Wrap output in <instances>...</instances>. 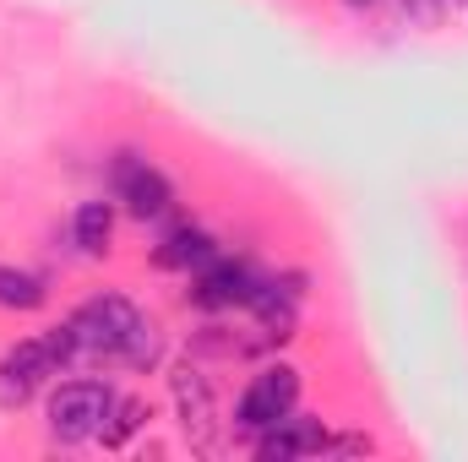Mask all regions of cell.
I'll use <instances>...</instances> for the list:
<instances>
[{
  "label": "cell",
  "mask_w": 468,
  "mask_h": 462,
  "mask_svg": "<svg viewBox=\"0 0 468 462\" xmlns=\"http://www.w3.org/2000/svg\"><path fill=\"white\" fill-rule=\"evenodd\" d=\"M169 397H175V414H180V430L191 436V446H213V436H218V397H213V381L191 359L175 364Z\"/></svg>",
  "instance_id": "cell-4"
},
{
  "label": "cell",
  "mask_w": 468,
  "mask_h": 462,
  "mask_svg": "<svg viewBox=\"0 0 468 462\" xmlns=\"http://www.w3.org/2000/svg\"><path fill=\"white\" fill-rule=\"evenodd\" d=\"M55 370L60 364H55L49 343H44V332L38 338H22L16 348H5V359H0V403L5 408H22Z\"/></svg>",
  "instance_id": "cell-6"
},
{
  "label": "cell",
  "mask_w": 468,
  "mask_h": 462,
  "mask_svg": "<svg viewBox=\"0 0 468 462\" xmlns=\"http://www.w3.org/2000/svg\"><path fill=\"white\" fill-rule=\"evenodd\" d=\"M125 370H158L164 364V327L153 321V316H136V327H131V338L120 343V359Z\"/></svg>",
  "instance_id": "cell-11"
},
{
  "label": "cell",
  "mask_w": 468,
  "mask_h": 462,
  "mask_svg": "<svg viewBox=\"0 0 468 462\" xmlns=\"http://www.w3.org/2000/svg\"><path fill=\"white\" fill-rule=\"evenodd\" d=\"M250 446H256L261 462H294V457H311V452H327V430L316 419L289 414V419L267 425L261 436H250Z\"/></svg>",
  "instance_id": "cell-8"
},
{
  "label": "cell",
  "mask_w": 468,
  "mask_h": 462,
  "mask_svg": "<svg viewBox=\"0 0 468 462\" xmlns=\"http://www.w3.org/2000/svg\"><path fill=\"white\" fill-rule=\"evenodd\" d=\"M71 239L82 256H104L110 239H115V202H82L77 218H71Z\"/></svg>",
  "instance_id": "cell-10"
},
{
  "label": "cell",
  "mask_w": 468,
  "mask_h": 462,
  "mask_svg": "<svg viewBox=\"0 0 468 462\" xmlns=\"http://www.w3.org/2000/svg\"><path fill=\"white\" fill-rule=\"evenodd\" d=\"M115 202H125V213L147 224V218H164L175 207V191H169L164 169H153L136 152H120L115 158Z\"/></svg>",
  "instance_id": "cell-5"
},
{
  "label": "cell",
  "mask_w": 468,
  "mask_h": 462,
  "mask_svg": "<svg viewBox=\"0 0 468 462\" xmlns=\"http://www.w3.org/2000/svg\"><path fill=\"white\" fill-rule=\"evenodd\" d=\"M207 261H218V245H213V234L207 229H175L164 245H158V267H169V272H202Z\"/></svg>",
  "instance_id": "cell-9"
},
{
  "label": "cell",
  "mask_w": 468,
  "mask_h": 462,
  "mask_svg": "<svg viewBox=\"0 0 468 462\" xmlns=\"http://www.w3.org/2000/svg\"><path fill=\"white\" fill-rule=\"evenodd\" d=\"M147 419H153V408H147L142 397H125V403L115 397V414H110V425L99 430V441H104V446H115V452H120V446H125V441H131V436H136V430L147 425Z\"/></svg>",
  "instance_id": "cell-13"
},
{
  "label": "cell",
  "mask_w": 468,
  "mask_h": 462,
  "mask_svg": "<svg viewBox=\"0 0 468 462\" xmlns=\"http://www.w3.org/2000/svg\"><path fill=\"white\" fill-rule=\"evenodd\" d=\"M398 5H403V16H409V22H425V27H431L441 11H447L441 0H398Z\"/></svg>",
  "instance_id": "cell-14"
},
{
  "label": "cell",
  "mask_w": 468,
  "mask_h": 462,
  "mask_svg": "<svg viewBox=\"0 0 468 462\" xmlns=\"http://www.w3.org/2000/svg\"><path fill=\"white\" fill-rule=\"evenodd\" d=\"M441 5H452V11H458V5H468V0H441Z\"/></svg>",
  "instance_id": "cell-16"
},
{
  "label": "cell",
  "mask_w": 468,
  "mask_h": 462,
  "mask_svg": "<svg viewBox=\"0 0 468 462\" xmlns=\"http://www.w3.org/2000/svg\"><path fill=\"white\" fill-rule=\"evenodd\" d=\"M344 5H349V11H370V5H376V0H344Z\"/></svg>",
  "instance_id": "cell-15"
},
{
  "label": "cell",
  "mask_w": 468,
  "mask_h": 462,
  "mask_svg": "<svg viewBox=\"0 0 468 462\" xmlns=\"http://www.w3.org/2000/svg\"><path fill=\"white\" fill-rule=\"evenodd\" d=\"M256 272L245 267V261H207L202 272H197V283H191V299L202 305V310H234V305H250V294H256Z\"/></svg>",
  "instance_id": "cell-7"
},
{
  "label": "cell",
  "mask_w": 468,
  "mask_h": 462,
  "mask_svg": "<svg viewBox=\"0 0 468 462\" xmlns=\"http://www.w3.org/2000/svg\"><path fill=\"white\" fill-rule=\"evenodd\" d=\"M294 403H300V370H294V364H261V370L245 381L239 403H234V430H239V436H261L267 425L289 419Z\"/></svg>",
  "instance_id": "cell-2"
},
{
  "label": "cell",
  "mask_w": 468,
  "mask_h": 462,
  "mask_svg": "<svg viewBox=\"0 0 468 462\" xmlns=\"http://www.w3.org/2000/svg\"><path fill=\"white\" fill-rule=\"evenodd\" d=\"M44 414H49V436H55V441L82 446V441H93V436L110 425V414H115V386L99 381V375L60 381V386L49 392Z\"/></svg>",
  "instance_id": "cell-1"
},
{
  "label": "cell",
  "mask_w": 468,
  "mask_h": 462,
  "mask_svg": "<svg viewBox=\"0 0 468 462\" xmlns=\"http://www.w3.org/2000/svg\"><path fill=\"white\" fill-rule=\"evenodd\" d=\"M136 316H142V310H136L125 294H93V299H82L66 321H71V332H77V353H82V359H120V343L131 338Z\"/></svg>",
  "instance_id": "cell-3"
},
{
  "label": "cell",
  "mask_w": 468,
  "mask_h": 462,
  "mask_svg": "<svg viewBox=\"0 0 468 462\" xmlns=\"http://www.w3.org/2000/svg\"><path fill=\"white\" fill-rule=\"evenodd\" d=\"M49 299L44 278L22 272V267H0V310H38Z\"/></svg>",
  "instance_id": "cell-12"
}]
</instances>
